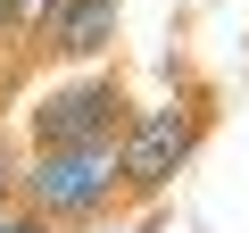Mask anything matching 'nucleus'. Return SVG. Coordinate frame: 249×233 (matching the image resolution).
Masks as SVG:
<instances>
[{
  "label": "nucleus",
  "mask_w": 249,
  "mask_h": 233,
  "mask_svg": "<svg viewBox=\"0 0 249 233\" xmlns=\"http://www.w3.org/2000/svg\"><path fill=\"white\" fill-rule=\"evenodd\" d=\"M0 9H9V42L42 67V25H50V9H58V0H0Z\"/></svg>",
  "instance_id": "obj_5"
},
{
  "label": "nucleus",
  "mask_w": 249,
  "mask_h": 233,
  "mask_svg": "<svg viewBox=\"0 0 249 233\" xmlns=\"http://www.w3.org/2000/svg\"><path fill=\"white\" fill-rule=\"evenodd\" d=\"M17 167H25V150H17V134H9V125H0V208L17 200Z\"/></svg>",
  "instance_id": "obj_6"
},
{
  "label": "nucleus",
  "mask_w": 249,
  "mask_h": 233,
  "mask_svg": "<svg viewBox=\"0 0 249 233\" xmlns=\"http://www.w3.org/2000/svg\"><path fill=\"white\" fill-rule=\"evenodd\" d=\"M34 150L50 142H116L124 125H133V83H124V67H91V75H67L34 100Z\"/></svg>",
  "instance_id": "obj_3"
},
{
  "label": "nucleus",
  "mask_w": 249,
  "mask_h": 233,
  "mask_svg": "<svg viewBox=\"0 0 249 233\" xmlns=\"http://www.w3.org/2000/svg\"><path fill=\"white\" fill-rule=\"evenodd\" d=\"M116 25H124V0H58L50 25H42V58L91 67V58L116 50Z\"/></svg>",
  "instance_id": "obj_4"
},
{
  "label": "nucleus",
  "mask_w": 249,
  "mask_h": 233,
  "mask_svg": "<svg viewBox=\"0 0 249 233\" xmlns=\"http://www.w3.org/2000/svg\"><path fill=\"white\" fill-rule=\"evenodd\" d=\"M17 200L34 216H50L58 233L100 225L116 208V142H50V150H25Z\"/></svg>",
  "instance_id": "obj_2"
},
{
  "label": "nucleus",
  "mask_w": 249,
  "mask_h": 233,
  "mask_svg": "<svg viewBox=\"0 0 249 233\" xmlns=\"http://www.w3.org/2000/svg\"><path fill=\"white\" fill-rule=\"evenodd\" d=\"M0 233H58V225H50V216H34L25 200H9V208H0Z\"/></svg>",
  "instance_id": "obj_7"
},
{
  "label": "nucleus",
  "mask_w": 249,
  "mask_h": 233,
  "mask_svg": "<svg viewBox=\"0 0 249 233\" xmlns=\"http://www.w3.org/2000/svg\"><path fill=\"white\" fill-rule=\"evenodd\" d=\"M216 83H183L166 108H133V125L116 134V208H142V200H158L199 150H208V134H216Z\"/></svg>",
  "instance_id": "obj_1"
}]
</instances>
